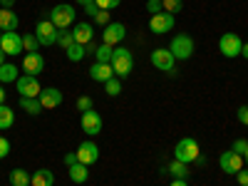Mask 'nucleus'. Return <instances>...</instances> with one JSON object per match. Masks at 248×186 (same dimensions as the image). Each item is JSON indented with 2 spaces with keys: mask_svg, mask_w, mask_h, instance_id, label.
<instances>
[{
  "mask_svg": "<svg viewBox=\"0 0 248 186\" xmlns=\"http://www.w3.org/2000/svg\"><path fill=\"white\" fill-rule=\"evenodd\" d=\"M57 45H60L62 50L72 47V45H75V35H72V30H60V32H57Z\"/></svg>",
  "mask_w": 248,
  "mask_h": 186,
  "instance_id": "nucleus-27",
  "label": "nucleus"
},
{
  "mask_svg": "<svg viewBox=\"0 0 248 186\" xmlns=\"http://www.w3.org/2000/svg\"><path fill=\"white\" fill-rule=\"evenodd\" d=\"M77 109H79V114L87 112V109H92V97H87V94L79 97V99H77Z\"/></svg>",
  "mask_w": 248,
  "mask_h": 186,
  "instance_id": "nucleus-35",
  "label": "nucleus"
},
{
  "mask_svg": "<svg viewBox=\"0 0 248 186\" xmlns=\"http://www.w3.org/2000/svg\"><path fill=\"white\" fill-rule=\"evenodd\" d=\"M90 77H92L94 82H102V85H105L107 79L114 77V70H112L109 62H94V65L90 67Z\"/></svg>",
  "mask_w": 248,
  "mask_h": 186,
  "instance_id": "nucleus-17",
  "label": "nucleus"
},
{
  "mask_svg": "<svg viewBox=\"0 0 248 186\" xmlns=\"http://www.w3.org/2000/svg\"><path fill=\"white\" fill-rule=\"evenodd\" d=\"M8 181H10V186H30V174L25 169H13Z\"/></svg>",
  "mask_w": 248,
  "mask_h": 186,
  "instance_id": "nucleus-25",
  "label": "nucleus"
},
{
  "mask_svg": "<svg viewBox=\"0 0 248 186\" xmlns=\"http://www.w3.org/2000/svg\"><path fill=\"white\" fill-rule=\"evenodd\" d=\"M92 20H94L97 25H102V28H107V25L112 23V20H109V10H97V15H94Z\"/></svg>",
  "mask_w": 248,
  "mask_h": 186,
  "instance_id": "nucleus-34",
  "label": "nucleus"
},
{
  "mask_svg": "<svg viewBox=\"0 0 248 186\" xmlns=\"http://www.w3.org/2000/svg\"><path fill=\"white\" fill-rule=\"evenodd\" d=\"M149 57H152V65H154L156 70H161V72H174L176 60H174V55L169 52V47H159V50H154Z\"/></svg>",
  "mask_w": 248,
  "mask_h": 186,
  "instance_id": "nucleus-9",
  "label": "nucleus"
},
{
  "mask_svg": "<svg viewBox=\"0 0 248 186\" xmlns=\"http://www.w3.org/2000/svg\"><path fill=\"white\" fill-rule=\"evenodd\" d=\"M15 87H17V94L20 97H40V92H43L40 79L35 75H20L17 82H15Z\"/></svg>",
  "mask_w": 248,
  "mask_h": 186,
  "instance_id": "nucleus-6",
  "label": "nucleus"
},
{
  "mask_svg": "<svg viewBox=\"0 0 248 186\" xmlns=\"http://www.w3.org/2000/svg\"><path fill=\"white\" fill-rule=\"evenodd\" d=\"M161 5H164V13L176 15V13L184 10V0H161Z\"/></svg>",
  "mask_w": 248,
  "mask_h": 186,
  "instance_id": "nucleus-32",
  "label": "nucleus"
},
{
  "mask_svg": "<svg viewBox=\"0 0 248 186\" xmlns=\"http://www.w3.org/2000/svg\"><path fill=\"white\" fill-rule=\"evenodd\" d=\"M236 179H238V186H248V167L241 169V171L236 174Z\"/></svg>",
  "mask_w": 248,
  "mask_h": 186,
  "instance_id": "nucleus-40",
  "label": "nucleus"
},
{
  "mask_svg": "<svg viewBox=\"0 0 248 186\" xmlns=\"http://www.w3.org/2000/svg\"><path fill=\"white\" fill-rule=\"evenodd\" d=\"M75 3H79L82 8H85V5H90V3H94V0H75Z\"/></svg>",
  "mask_w": 248,
  "mask_h": 186,
  "instance_id": "nucleus-46",
  "label": "nucleus"
},
{
  "mask_svg": "<svg viewBox=\"0 0 248 186\" xmlns=\"http://www.w3.org/2000/svg\"><path fill=\"white\" fill-rule=\"evenodd\" d=\"M124 35H127V28H124V23H109L107 28H105V45H112V47H117L122 40H124Z\"/></svg>",
  "mask_w": 248,
  "mask_h": 186,
  "instance_id": "nucleus-16",
  "label": "nucleus"
},
{
  "mask_svg": "<svg viewBox=\"0 0 248 186\" xmlns=\"http://www.w3.org/2000/svg\"><path fill=\"white\" fill-rule=\"evenodd\" d=\"M161 10H164V5H161V0H147V13L156 15V13H161Z\"/></svg>",
  "mask_w": 248,
  "mask_h": 186,
  "instance_id": "nucleus-37",
  "label": "nucleus"
},
{
  "mask_svg": "<svg viewBox=\"0 0 248 186\" xmlns=\"http://www.w3.org/2000/svg\"><path fill=\"white\" fill-rule=\"evenodd\" d=\"M94 5L99 10H114V8L122 5V0H94Z\"/></svg>",
  "mask_w": 248,
  "mask_h": 186,
  "instance_id": "nucleus-33",
  "label": "nucleus"
},
{
  "mask_svg": "<svg viewBox=\"0 0 248 186\" xmlns=\"http://www.w3.org/2000/svg\"><path fill=\"white\" fill-rule=\"evenodd\" d=\"M75 17H77V13H75V8L67 5V3H60V5H55V8L50 10V23H52L57 30H67V28L75 23Z\"/></svg>",
  "mask_w": 248,
  "mask_h": 186,
  "instance_id": "nucleus-2",
  "label": "nucleus"
},
{
  "mask_svg": "<svg viewBox=\"0 0 248 186\" xmlns=\"http://www.w3.org/2000/svg\"><path fill=\"white\" fill-rule=\"evenodd\" d=\"M55 184V174L50 169H37L35 174H30V186H52Z\"/></svg>",
  "mask_w": 248,
  "mask_h": 186,
  "instance_id": "nucleus-21",
  "label": "nucleus"
},
{
  "mask_svg": "<svg viewBox=\"0 0 248 186\" xmlns=\"http://www.w3.org/2000/svg\"><path fill=\"white\" fill-rule=\"evenodd\" d=\"M112 52H114L112 45H105V43H102V45L94 50V60H97V62H109V60H112Z\"/></svg>",
  "mask_w": 248,
  "mask_h": 186,
  "instance_id": "nucleus-28",
  "label": "nucleus"
},
{
  "mask_svg": "<svg viewBox=\"0 0 248 186\" xmlns=\"http://www.w3.org/2000/svg\"><path fill=\"white\" fill-rule=\"evenodd\" d=\"M99 159V149L94 141H82L79 149H77V161L85 164V167H90V164H94Z\"/></svg>",
  "mask_w": 248,
  "mask_h": 186,
  "instance_id": "nucleus-15",
  "label": "nucleus"
},
{
  "mask_svg": "<svg viewBox=\"0 0 248 186\" xmlns=\"http://www.w3.org/2000/svg\"><path fill=\"white\" fill-rule=\"evenodd\" d=\"M218 50H221L223 57L233 60V57H238L241 50H243V40H241L236 32H226V35H221V40H218Z\"/></svg>",
  "mask_w": 248,
  "mask_h": 186,
  "instance_id": "nucleus-5",
  "label": "nucleus"
},
{
  "mask_svg": "<svg viewBox=\"0 0 248 186\" xmlns=\"http://www.w3.org/2000/svg\"><path fill=\"white\" fill-rule=\"evenodd\" d=\"M174 15L171 13H156V15H152V20H149V30L154 32V35H167V32H171V28H174Z\"/></svg>",
  "mask_w": 248,
  "mask_h": 186,
  "instance_id": "nucleus-8",
  "label": "nucleus"
},
{
  "mask_svg": "<svg viewBox=\"0 0 248 186\" xmlns=\"http://www.w3.org/2000/svg\"><path fill=\"white\" fill-rule=\"evenodd\" d=\"M72 164H77V152H70V154H65V167L70 169Z\"/></svg>",
  "mask_w": 248,
  "mask_h": 186,
  "instance_id": "nucleus-41",
  "label": "nucleus"
},
{
  "mask_svg": "<svg viewBox=\"0 0 248 186\" xmlns=\"http://www.w3.org/2000/svg\"><path fill=\"white\" fill-rule=\"evenodd\" d=\"M105 92H107L109 97H117V94L122 92V79H119V77L107 79V82H105Z\"/></svg>",
  "mask_w": 248,
  "mask_h": 186,
  "instance_id": "nucleus-31",
  "label": "nucleus"
},
{
  "mask_svg": "<svg viewBox=\"0 0 248 186\" xmlns=\"http://www.w3.org/2000/svg\"><path fill=\"white\" fill-rule=\"evenodd\" d=\"M169 186H189V184H186V179H174Z\"/></svg>",
  "mask_w": 248,
  "mask_h": 186,
  "instance_id": "nucleus-44",
  "label": "nucleus"
},
{
  "mask_svg": "<svg viewBox=\"0 0 248 186\" xmlns=\"http://www.w3.org/2000/svg\"><path fill=\"white\" fill-rule=\"evenodd\" d=\"M0 47H3L5 55H23V35H17V32H3Z\"/></svg>",
  "mask_w": 248,
  "mask_h": 186,
  "instance_id": "nucleus-12",
  "label": "nucleus"
},
{
  "mask_svg": "<svg viewBox=\"0 0 248 186\" xmlns=\"http://www.w3.org/2000/svg\"><path fill=\"white\" fill-rule=\"evenodd\" d=\"M17 67L13 62H5V65H0V85H15L17 82Z\"/></svg>",
  "mask_w": 248,
  "mask_h": 186,
  "instance_id": "nucleus-22",
  "label": "nucleus"
},
{
  "mask_svg": "<svg viewBox=\"0 0 248 186\" xmlns=\"http://www.w3.org/2000/svg\"><path fill=\"white\" fill-rule=\"evenodd\" d=\"M65 52H67V60H70V62H79L82 57L87 55V52H85V45H77V43H75L72 47H67Z\"/></svg>",
  "mask_w": 248,
  "mask_h": 186,
  "instance_id": "nucleus-30",
  "label": "nucleus"
},
{
  "mask_svg": "<svg viewBox=\"0 0 248 186\" xmlns=\"http://www.w3.org/2000/svg\"><path fill=\"white\" fill-rule=\"evenodd\" d=\"M20 25V20L13 10H5V8H0V30L3 32H15Z\"/></svg>",
  "mask_w": 248,
  "mask_h": 186,
  "instance_id": "nucleus-20",
  "label": "nucleus"
},
{
  "mask_svg": "<svg viewBox=\"0 0 248 186\" xmlns=\"http://www.w3.org/2000/svg\"><path fill=\"white\" fill-rule=\"evenodd\" d=\"M15 122V112L8 105H0V129H10Z\"/></svg>",
  "mask_w": 248,
  "mask_h": 186,
  "instance_id": "nucleus-26",
  "label": "nucleus"
},
{
  "mask_svg": "<svg viewBox=\"0 0 248 186\" xmlns=\"http://www.w3.org/2000/svg\"><path fill=\"white\" fill-rule=\"evenodd\" d=\"M0 105H5V90L0 87Z\"/></svg>",
  "mask_w": 248,
  "mask_h": 186,
  "instance_id": "nucleus-48",
  "label": "nucleus"
},
{
  "mask_svg": "<svg viewBox=\"0 0 248 186\" xmlns=\"http://www.w3.org/2000/svg\"><path fill=\"white\" fill-rule=\"evenodd\" d=\"M97 10H99V8H97L94 3H90V5H85V13H87V15H92V17L97 15Z\"/></svg>",
  "mask_w": 248,
  "mask_h": 186,
  "instance_id": "nucleus-42",
  "label": "nucleus"
},
{
  "mask_svg": "<svg viewBox=\"0 0 248 186\" xmlns=\"http://www.w3.org/2000/svg\"><path fill=\"white\" fill-rule=\"evenodd\" d=\"M40 50V40L32 35H23V52H37Z\"/></svg>",
  "mask_w": 248,
  "mask_h": 186,
  "instance_id": "nucleus-29",
  "label": "nucleus"
},
{
  "mask_svg": "<svg viewBox=\"0 0 248 186\" xmlns=\"http://www.w3.org/2000/svg\"><path fill=\"white\" fill-rule=\"evenodd\" d=\"M0 5H3L5 10H13V5H15V0H0Z\"/></svg>",
  "mask_w": 248,
  "mask_h": 186,
  "instance_id": "nucleus-43",
  "label": "nucleus"
},
{
  "mask_svg": "<svg viewBox=\"0 0 248 186\" xmlns=\"http://www.w3.org/2000/svg\"><path fill=\"white\" fill-rule=\"evenodd\" d=\"M20 109H25L30 117H37L43 112V105H40L37 97H20Z\"/></svg>",
  "mask_w": 248,
  "mask_h": 186,
  "instance_id": "nucleus-23",
  "label": "nucleus"
},
{
  "mask_svg": "<svg viewBox=\"0 0 248 186\" xmlns=\"http://www.w3.org/2000/svg\"><path fill=\"white\" fill-rule=\"evenodd\" d=\"M40 105H43V109H55L62 105V99H65V94H62L57 87H45L43 92H40Z\"/></svg>",
  "mask_w": 248,
  "mask_h": 186,
  "instance_id": "nucleus-14",
  "label": "nucleus"
},
{
  "mask_svg": "<svg viewBox=\"0 0 248 186\" xmlns=\"http://www.w3.org/2000/svg\"><path fill=\"white\" fill-rule=\"evenodd\" d=\"M45 70V57L40 55V52H28L25 57H23V72L25 75H40Z\"/></svg>",
  "mask_w": 248,
  "mask_h": 186,
  "instance_id": "nucleus-13",
  "label": "nucleus"
},
{
  "mask_svg": "<svg viewBox=\"0 0 248 186\" xmlns=\"http://www.w3.org/2000/svg\"><path fill=\"white\" fill-rule=\"evenodd\" d=\"M238 122H241V124H246V127H248V105L238 107Z\"/></svg>",
  "mask_w": 248,
  "mask_h": 186,
  "instance_id": "nucleus-39",
  "label": "nucleus"
},
{
  "mask_svg": "<svg viewBox=\"0 0 248 186\" xmlns=\"http://www.w3.org/2000/svg\"><path fill=\"white\" fill-rule=\"evenodd\" d=\"M72 35H75V43H77V45H87V43H92V37H94L92 23H77V25L72 28Z\"/></svg>",
  "mask_w": 248,
  "mask_h": 186,
  "instance_id": "nucleus-18",
  "label": "nucleus"
},
{
  "mask_svg": "<svg viewBox=\"0 0 248 186\" xmlns=\"http://www.w3.org/2000/svg\"><path fill=\"white\" fill-rule=\"evenodd\" d=\"M194 164H199V167H206V156H203V154H199V156H196V161H194Z\"/></svg>",
  "mask_w": 248,
  "mask_h": 186,
  "instance_id": "nucleus-45",
  "label": "nucleus"
},
{
  "mask_svg": "<svg viewBox=\"0 0 248 186\" xmlns=\"http://www.w3.org/2000/svg\"><path fill=\"white\" fill-rule=\"evenodd\" d=\"M231 149H233L236 154H241V156H243V154H246V149H248V139H236Z\"/></svg>",
  "mask_w": 248,
  "mask_h": 186,
  "instance_id": "nucleus-36",
  "label": "nucleus"
},
{
  "mask_svg": "<svg viewBox=\"0 0 248 186\" xmlns=\"http://www.w3.org/2000/svg\"><path fill=\"white\" fill-rule=\"evenodd\" d=\"M241 55H243V57L248 60V43H243V50H241Z\"/></svg>",
  "mask_w": 248,
  "mask_h": 186,
  "instance_id": "nucleus-47",
  "label": "nucleus"
},
{
  "mask_svg": "<svg viewBox=\"0 0 248 186\" xmlns=\"http://www.w3.org/2000/svg\"><path fill=\"white\" fill-rule=\"evenodd\" d=\"M199 154H201V149H199V141H196L194 137L181 139V141L176 144V149H174V159H176V161H184V164H194Z\"/></svg>",
  "mask_w": 248,
  "mask_h": 186,
  "instance_id": "nucleus-3",
  "label": "nucleus"
},
{
  "mask_svg": "<svg viewBox=\"0 0 248 186\" xmlns=\"http://www.w3.org/2000/svg\"><path fill=\"white\" fill-rule=\"evenodd\" d=\"M0 40H3V30H0Z\"/></svg>",
  "mask_w": 248,
  "mask_h": 186,
  "instance_id": "nucleus-51",
  "label": "nucleus"
},
{
  "mask_svg": "<svg viewBox=\"0 0 248 186\" xmlns=\"http://www.w3.org/2000/svg\"><path fill=\"white\" fill-rule=\"evenodd\" d=\"M218 164H221V169L226 171V174H238L241 169H243V156L241 154H236L233 149H229V152H223L221 156H218Z\"/></svg>",
  "mask_w": 248,
  "mask_h": 186,
  "instance_id": "nucleus-11",
  "label": "nucleus"
},
{
  "mask_svg": "<svg viewBox=\"0 0 248 186\" xmlns=\"http://www.w3.org/2000/svg\"><path fill=\"white\" fill-rule=\"evenodd\" d=\"M0 65H5V52H3V47H0Z\"/></svg>",
  "mask_w": 248,
  "mask_h": 186,
  "instance_id": "nucleus-49",
  "label": "nucleus"
},
{
  "mask_svg": "<svg viewBox=\"0 0 248 186\" xmlns=\"http://www.w3.org/2000/svg\"><path fill=\"white\" fill-rule=\"evenodd\" d=\"M243 159H246V167H248V149H246V154H243Z\"/></svg>",
  "mask_w": 248,
  "mask_h": 186,
  "instance_id": "nucleus-50",
  "label": "nucleus"
},
{
  "mask_svg": "<svg viewBox=\"0 0 248 186\" xmlns=\"http://www.w3.org/2000/svg\"><path fill=\"white\" fill-rule=\"evenodd\" d=\"M109 65H112V70H114V77L124 79V77L132 72V67H134V57H132V52H129L127 47H114Z\"/></svg>",
  "mask_w": 248,
  "mask_h": 186,
  "instance_id": "nucleus-1",
  "label": "nucleus"
},
{
  "mask_svg": "<svg viewBox=\"0 0 248 186\" xmlns=\"http://www.w3.org/2000/svg\"><path fill=\"white\" fill-rule=\"evenodd\" d=\"M79 127H82V132H85V134L97 137V134L102 132V117H99L94 109L82 112V117H79Z\"/></svg>",
  "mask_w": 248,
  "mask_h": 186,
  "instance_id": "nucleus-10",
  "label": "nucleus"
},
{
  "mask_svg": "<svg viewBox=\"0 0 248 186\" xmlns=\"http://www.w3.org/2000/svg\"><path fill=\"white\" fill-rule=\"evenodd\" d=\"M57 28L50 23V17L47 20H40V23L35 25V37L40 40V45H57Z\"/></svg>",
  "mask_w": 248,
  "mask_h": 186,
  "instance_id": "nucleus-7",
  "label": "nucleus"
},
{
  "mask_svg": "<svg viewBox=\"0 0 248 186\" xmlns=\"http://www.w3.org/2000/svg\"><path fill=\"white\" fill-rule=\"evenodd\" d=\"M161 174H169L171 179H189V164L184 161H169L167 167H161Z\"/></svg>",
  "mask_w": 248,
  "mask_h": 186,
  "instance_id": "nucleus-19",
  "label": "nucleus"
},
{
  "mask_svg": "<svg viewBox=\"0 0 248 186\" xmlns=\"http://www.w3.org/2000/svg\"><path fill=\"white\" fill-rule=\"evenodd\" d=\"M70 179L75 181V184H85L87 179H90V171H87V167H85V164H72V167H70Z\"/></svg>",
  "mask_w": 248,
  "mask_h": 186,
  "instance_id": "nucleus-24",
  "label": "nucleus"
},
{
  "mask_svg": "<svg viewBox=\"0 0 248 186\" xmlns=\"http://www.w3.org/2000/svg\"><path fill=\"white\" fill-rule=\"evenodd\" d=\"M10 154V141L5 137H0V159H5Z\"/></svg>",
  "mask_w": 248,
  "mask_h": 186,
  "instance_id": "nucleus-38",
  "label": "nucleus"
},
{
  "mask_svg": "<svg viewBox=\"0 0 248 186\" xmlns=\"http://www.w3.org/2000/svg\"><path fill=\"white\" fill-rule=\"evenodd\" d=\"M169 52L174 55V60H189L194 55V37L191 35H174Z\"/></svg>",
  "mask_w": 248,
  "mask_h": 186,
  "instance_id": "nucleus-4",
  "label": "nucleus"
}]
</instances>
